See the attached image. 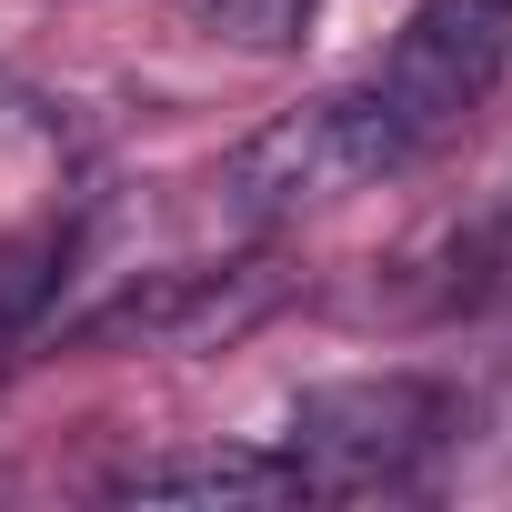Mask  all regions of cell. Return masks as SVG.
Returning <instances> with one entry per match:
<instances>
[{"mask_svg": "<svg viewBox=\"0 0 512 512\" xmlns=\"http://www.w3.org/2000/svg\"><path fill=\"white\" fill-rule=\"evenodd\" d=\"M292 302V272L272 251H251V262H191V272H151L131 282L111 312H91L81 332L91 342H131V352H221L241 342L251 322H272Z\"/></svg>", "mask_w": 512, "mask_h": 512, "instance_id": "obj_4", "label": "cell"}, {"mask_svg": "<svg viewBox=\"0 0 512 512\" xmlns=\"http://www.w3.org/2000/svg\"><path fill=\"white\" fill-rule=\"evenodd\" d=\"M31 292H41V282H31L21 262H0V352H11V332H21V312H31Z\"/></svg>", "mask_w": 512, "mask_h": 512, "instance_id": "obj_7", "label": "cell"}, {"mask_svg": "<svg viewBox=\"0 0 512 512\" xmlns=\"http://www.w3.org/2000/svg\"><path fill=\"white\" fill-rule=\"evenodd\" d=\"M462 402L422 372H362V382H322L292 402V462L312 482V502L332 492H402L442 442H452Z\"/></svg>", "mask_w": 512, "mask_h": 512, "instance_id": "obj_2", "label": "cell"}, {"mask_svg": "<svg viewBox=\"0 0 512 512\" xmlns=\"http://www.w3.org/2000/svg\"><path fill=\"white\" fill-rule=\"evenodd\" d=\"M322 0H191V21L221 41V51H302Z\"/></svg>", "mask_w": 512, "mask_h": 512, "instance_id": "obj_6", "label": "cell"}, {"mask_svg": "<svg viewBox=\"0 0 512 512\" xmlns=\"http://www.w3.org/2000/svg\"><path fill=\"white\" fill-rule=\"evenodd\" d=\"M392 171H412V141L392 131V111H382L372 81H362V91H322V101L262 121L251 141H231V161H221V211H241V221H292V211H322V201H342V191H362V181H392Z\"/></svg>", "mask_w": 512, "mask_h": 512, "instance_id": "obj_1", "label": "cell"}, {"mask_svg": "<svg viewBox=\"0 0 512 512\" xmlns=\"http://www.w3.org/2000/svg\"><path fill=\"white\" fill-rule=\"evenodd\" d=\"M111 492L121 502H171V512H272V502H312V482H302L292 452H241V442L131 462Z\"/></svg>", "mask_w": 512, "mask_h": 512, "instance_id": "obj_5", "label": "cell"}, {"mask_svg": "<svg viewBox=\"0 0 512 512\" xmlns=\"http://www.w3.org/2000/svg\"><path fill=\"white\" fill-rule=\"evenodd\" d=\"M502 61H512V0H422L372 71V101L392 111V131L422 161L442 131H462V111L492 101Z\"/></svg>", "mask_w": 512, "mask_h": 512, "instance_id": "obj_3", "label": "cell"}]
</instances>
